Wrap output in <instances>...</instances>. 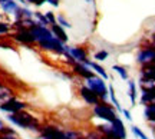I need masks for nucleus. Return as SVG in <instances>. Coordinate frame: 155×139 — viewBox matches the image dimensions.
Here are the masks:
<instances>
[{"label":"nucleus","mask_w":155,"mask_h":139,"mask_svg":"<svg viewBox=\"0 0 155 139\" xmlns=\"http://www.w3.org/2000/svg\"><path fill=\"white\" fill-rule=\"evenodd\" d=\"M86 66L88 67H91L92 70H94L98 76H101L102 79H108L109 76H108V73H106V70H105V67L104 66H101L99 63H96V62H92V60H89L88 63H86Z\"/></svg>","instance_id":"dca6fc26"},{"label":"nucleus","mask_w":155,"mask_h":139,"mask_svg":"<svg viewBox=\"0 0 155 139\" xmlns=\"http://www.w3.org/2000/svg\"><path fill=\"white\" fill-rule=\"evenodd\" d=\"M108 56H109V53L106 52V50H99V52H96L94 56V59L96 62H102V60H106L108 59Z\"/></svg>","instance_id":"393cba45"},{"label":"nucleus","mask_w":155,"mask_h":139,"mask_svg":"<svg viewBox=\"0 0 155 139\" xmlns=\"http://www.w3.org/2000/svg\"><path fill=\"white\" fill-rule=\"evenodd\" d=\"M72 72L75 73V75H78V76H81V78H83L85 80L89 78H94L95 76V72L91 69V67H88L86 65H83V63H75L72 66Z\"/></svg>","instance_id":"9b49d317"},{"label":"nucleus","mask_w":155,"mask_h":139,"mask_svg":"<svg viewBox=\"0 0 155 139\" xmlns=\"http://www.w3.org/2000/svg\"><path fill=\"white\" fill-rule=\"evenodd\" d=\"M108 93H109V98H111L112 105H114L116 109H118V112H122V108L119 106V102H118V99H116L115 89H114V86H112V85H109V86H108Z\"/></svg>","instance_id":"aec40b11"},{"label":"nucleus","mask_w":155,"mask_h":139,"mask_svg":"<svg viewBox=\"0 0 155 139\" xmlns=\"http://www.w3.org/2000/svg\"><path fill=\"white\" fill-rule=\"evenodd\" d=\"M86 86L98 95V98H99L101 102H106V100H108L109 93H108V86H106V83H105V79H102L101 76L95 75L94 78L86 79Z\"/></svg>","instance_id":"f03ea898"},{"label":"nucleus","mask_w":155,"mask_h":139,"mask_svg":"<svg viewBox=\"0 0 155 139\" xmlns=\"http://www.w3.org/2000/svg\"><path fill=\"white\" fill-rule=\"evenodd\" d=\"M112 69H114V70H115V72L118 73V75H119V76H121V78L124 79V80H128V79H129V75H128L127 69H125V67H124V66H119V65H115V66L112 67Z\"/></svg>","instance_id":"5701e85b"},{"label":"nucleus","mask_w":155,"mask_h":139,"mask_svg":"<svg viewBox=\"0 0 155 139\" xmlns=\"http://www.w3.org/2000/svg\"><path fill=\"white\" fill-rule=\"evenodd\" d=\"M17 7H19V5L15 0H0V9L5 15H15Z\"/></svg>","instance_id":"4468645a"},{"label":"nucleus","mask_w":155,"mask_h":139,"mask_svg":"<svg viewBox=\"0 0 155 139\" xmlns=\"http://www.w3.org/2000/svg\"><path fill=\"white\" fill-rule=\"evenodd\" d=\"M142 95H141V105H151L155 103V88L152 89H141Z\"/></svg>","instance_id":"2eb2a0df"},{"label":"nucleus","mask_w":155,"mask_h":139,"mask_svg":"<svg viewBox=\"0 0 155 139\" xmlns=\"http://www.w3.org/2000/svg\"><path fill=\"white\" fill-rule=\"evenodd\" d=\"M46 3H49L53 7H59V0H46Z\"/></svg>","instance_id":"473e14b6"},{"label":"nucleus","mask_w":155,"mask_h":139,"mask_svg":"<svg viewBox=\"0 0 155 139\" xmlns=\"http://www.w3.org/2000/svg\"><path fill=\"white\" fill-rule=\"evenodd\" d=\"M79 93H81V96L83 98V100L88 103V105H98L101 100H99V98H98V95L95 93L92 89H89L88 86L85 85V86H82L81 89H79Z\"/></svg>","instance_id":"9d476101"},{"label":"nucleus","mask_w":155,"mask_h":139,"mask_svg":"<svg viewBox=\"0 0 155 139\" xmlns=\"http://www.w3.org/2000/svg\"><path fill=\"white\" fill-rule=\"evenodd\" d=\"M39 47L42 50H48V52H55V53H59V55H63L66 53L65 50V45L66 43H62L61 40L58 37H52V39H48V40H42V42H38Z\"/></svg>","instance_id":"20e7f679"},{"label":"nucleus","mask_w":155,"mask_h":139,"mask_svg":"<svg viewBox=\"0 0 155 139\" xmlns=\"http://www.w3.org/2000/svg\"><path fill=\"white\" fill-rule=\"evenodd\" d=\"M13 39L16 42H19V43H22V45H28V46L36 43L33 34L30 33L29 29H19V30H16L13 33Z\"/></svg>","instance_id":"6e6552de"},{"label":"nucleus","mask_w":155,"mask_h":139,"mask_svg":"<svg viewBox=\"0 0 155 139\" xmlns=\"http://www.w3.org/2000/svg\"><path fill=\"white\" fill-rule=\"evenodd\" d=\"M121 113H124V116L127 118L128 121H131V119H132V116H131V112L129 111H127V109H122V112Z\"/></svg>","instance_id":"2f4dec72"},{"label":"nucleus","mask_w":155,"mask_h":139,"mask_svg":"<svg viewBox=\"0 0 155 139\" xmlns=\"http://www.w3.org/2000/svg\"><path fill=\"white\" fill-rule=\"evenodd\" d=\"M155 59V49L151 46V47H144L138 52V56H137V62L141 63V65H147V63H151V62Z\"/></svg>","instance_id":"1a4fd4ad"},{"label":"nucleus","mask_w":155,"mask_h":139,"mask_svg":"<svg viewBox=\"0 0 155 139\" xmlns=\"http://www.w3.org/2000/svg\"><path fill=\"white\" fill-rule=\"evenodd\" d=\"M12 24L7 22H0V34H7L10 32Z\"/></svg>","instance_id":"bb28decb"},{"label":"nucleus","mask_w":155,"mask_h":139,"mask_svg":"<svg viewBox=\"0 0 155 139\" xmlns=\"http://www.w3.org/2000/svg\"><path fill=\"white\" fill-rule=\"evenodd\" d=\"M131 131H132V134L135 135L137 138H139V139H148V136H147V135H145L144 132L138 128V126H135V125H132V126H131Z\"/></svg>","instance_id":"a878e982"},{"label":"nucleus","mask_w":155,"mask_h":139,"mask_svg":"<svg viewBox=\"0 0 155 139\" xmlns=\"http://www.w3.org/2000/svg\"><path fill=\"white\" fill-rule=\"evenodd\" d=\"M26 2H28L29 5H32V3H33V0H26Z\"/></svg>","instance_id":"c9c22d12"},{"label":"nucleus","mask_w":155,"mask_h":139,"mask_svg":"<svg viewBox=\"0 0 155 139\" xmlns=\"http://www.w3.org/2000/svg\"><path fill=\"white\" fill-rule=\"evenodd\" d=\"M45 3H46V0H33V3H32V5H35L36 7H42Z\"/></svg>","instance_id":"7c9ffc66"},{"label":"nucleus","mask_w":155,"mask_h":139,"mask_svg":"<svg viewBox=\"0 0 155 139\" xmlns=\"http://www.w3.org/2000/svg\"><path fill=\"white\" fill-rule=\"evenodd\" d=\"M13 95H15L13 89H10L9 86H5V85H0V103L7 102L9 99L15 98Z\"/></svg>","instance_id":"a211bd4d"},{"label":"nucleus","mask_w":155,"mask_h":139,"mask_svg":"<svg viewBox=\"0 0 155 139\" xmlns=\"http://www.w3.org/2000/svg\"><path fill=\"white\" fill-rule=\"evenodd\" d=\"M7 121L12 122L13 125H16L22 129H29V131H36L40 132V122L35 116H32L30 113H26L25 111L17 112V113H9L7 115Z\"/></svg>","instance_id":"f257e3e1"},{"label":"nucleus","mask_w":155,"mask_h":139,"mask_svg":"<svg viewBox=\"0 0 155 139\" xmlns=\"http://www.w3.org/2000/svg\"><path fill=\"white\" fill-rule=\"evenodd\" d=\"M102 139H111V138H106V136H102Z\"/></svg>","instance_id":"4c0bfd02"},{"label":"nucleus","mask_w":155,"mask_h":139,"mask_svg":"<svg viewBox=\"0 0 155 139\" xmlns=\"http://www.w3.org/2000/svg\"><path fill=\"white\" fill-rule=\"evenodd\" d=\"M128 86H129V99L132 102V106L135 105L137 102V86H135V82L134 80H128Z\"/></svg>","instance_id":"412c9836"},{"label":"nucleus","mask_w":155,"mask_h":139,"mask_svg":"<svg viewBox=\"0 0 155 139\" xmlns=\"http://www.w3.org/2000/svg\"><path fill=\"white\" fill-rule=\"evenodd\" d=\"M29 30H30V33L33 34L36 43H38V42H42V40H48V39H52V37H53V33H52L50 27L42 26V24H39V23L36 26H33L32 29H29Z\"/></svg>","instance_id":"423d86ee"},{"label":"nucleus","mask_w":155,"mask_h":139,"mask_svg":"<svg viewBox=\"0 0 155 139\" xmlns=\"http://www.w3.org/2000/svg\"><path fill=\"white\" fill-rule=\"evenodd\" d=\"M65 50H66L69 55L72 56L73 59L78 62V63H83V65H86L89 62L88 59V53H86V50L82 49V47H78V46H68L65 45Z\"/></svg>","instance_id":"0eeeda50"},{"label":"nucleus","mask_w":155,"mask_h":139,"mask_svg":"<svg viewBox=\"0 0 155 139\" xmlns=\"http://www.w3.org/2000/svg\"><path fill=\"white\" fill-rule=\"evenodd\" d=\"M86 139H102V135L99 132H91L86 135Z\"/></svg>","instance_id":"c756f323"},{"label":"nucleus","mask_w":155,"mask_h":139,"mask_svg":"<svg viewBox=\"0 0 155 139\" xmlns=\"http://www.w3.org/2000/svg\"><path fill=\"white\" fill-rule=\"evenodd\" d=\"M154 125H155V123H154ZM154 129H155V126H154Z\"/></svg>","instance_id":"ea45409f"},{"label":"nucleus","mask_w":155,"mask_h":139,"mask_svg":"<svg viewBox=\"0 0 155 139\" xmlns=\"http://www.w3.org/2000/svg\"><path fill=\"white\" fill-rule=\"evenodd\" d=\"M111 128L118 136V139H127V129H125V125L119 118H116L114 122H111Z\"/></svg>","instance_id":"f8f14e48"},{"label":"nucleus","mask_w":155,"mask_h":139,"mask_svg":"<svg viewBox=\"0 0 155 139\" xmlns=\"http://www.w3.org/2000/svg\"><path fill=\"white\" fill-rule=\"evenodd\" d=\"M56 23H58V24H61L62 27H65V29H71V27H72V24L69 23V20H68L63 15H58V17H56Z\"/></svg>","instance_id":"b1692460"},{"label":"nucleus","mask_w":155,"mask_h":139,"mask_svg":"<svg viewBox=\"0 0 155 139\" xmlns=\"http://www.w3.org/2000/svg\"><path fill=\"white\" fill-rule=\"evenodd\" d=\"M33 19L39 24H42V26H49V22H48V19L45 16V13H40V11H33Z\"/></svg>","instance_id":"4be33fe9"},{"label":"nucleus","mask_w":155,"mask_h":139,"mask_svg":"<svg viewBox=\"0 0 155 139\" xmlns=\"http://www.w3.org/2000/svg\"><path fill=\"white\" fill-rule=\"evenodd\" d=\"M50 30H52L53 36L58 37L62 43H68L69 37H68V33L65 32V27H62L61 24H58V23H56V24H50Z\"/></svg>","instance_id":"ddd939ff"},{"label":"nucleus","mask_w":155,"mask_h":139,"mask_svg":"<svg viewBox=\"0 0 155 139\" xmlns=\"http://www.w3.org/2000/svg\"><path fill=\"white\" fill-rule=\"evenodd\" d=\"M144 116H145V119H147L148 122L155 123V103H151V105L145 106Z\"/></svg>","instance_id":"6ab92c4d"},{"label":"nucleus","mask_w":155,"mask_h":139,"mask_svg":"<svg viewBox=\"0 0 155 139\" xmlns=\"http://www.w3.org/2000/svg\"><path fill=\"white\" fill-rule=\"evenodd\" d=\"M15 2H16L17 5H19V3H20V5H23V6H28V5H29L26 0H15Z\"/></svg>","instance_id":"72a5a7b5"},{"label":"nucleus","mask_w":155,"mask_h":139,"mask_svg":"<svg viewBox=\"0 0 155 139\" xmlns=\"http://www.w3.org/2000/svg\"><path fill=\"white\" fill-rule=\"evenodd\" d=\"M141 76L148 78V79H154L155 80V65L154 63L142 65V67H141Z\"/></svg>","instance_id":"f3484780"},{"label":"nucleus","mask_w":155,"mask_h":139,"mask_svg":"<svg viewBox=\"0 0 155 139\" xmlns=\"http://www.w3.org/2000/svg\"><path fill=\"white\" fill-rule=\"evenodd\" d=\"M0 85H3V83H2V80H0Z\"/></svg>","instance_id":"58836bf2"},{"label":"nucleus","mask_w":155,"mask_h":139,"mask_svg":"<svg viewBox=\"0 0 155 139\" xmlns=\"http://www.w3.org/2000/svg\"><path fill=\"white\" fill-rule=\"evenodd\" d=\"M3 126H5V123H3V121H2V119H0V131H2V129H3Z\"/></svg>","instance_id":"f704fd0d"},{"label":"nucleus","mask_w":155,"mask_h":139,"mask_svg":"<svg viewBox=\"0 0 155 139\" xmlns=\"http://www.w3.org/2000/svg\"><path fill=\"white\" fill-rule=\"evenodd\" d=\"M86 2H88V3H92V2H94V0H86Z\"/></svg>","instance_id":"e433bc0d"},{"label":"nucleus","mask_w":155,"mask_h":139,"mask_svg":"<svg viewBox=\"0 0 155 139\" xmlns=\"http://www.w3.org/2000/svg\"><path fill=\"white\" fill-rule=\"evenodd\" d=\"M65 134L69 139H81L82 138V135L81 132H78V131H65Z\"/></svg>","instance_id":"cd10ccee"},{"label":"nucleus","mask_w":155,"mask_h":139,"mask_svg":"<svg viewBox=\"0 0 155 139\" xmlns=\"http://www.w3.org/2000/svg\"><path fill=\"white\" fill-rule=\"evenodd\" d=\"M28 108V105L22 102V100L16 99V98H12L7 102L0 103V111L6 112V113H17V112H22Z\"/></svg>","instance_id":"39448f33"},{"label":"nucleus","mask_w":155,"mask_h":139,"mask_svg":"<svg viewBox=\"0 0 155 139\" xmlns=\"http://www.w3.org/2000/svg\"><path fill=\"white\" fill-rule=\"evenodd\" d=\"M45 16L49 22V26L50 24H56V16L53 15V11H45Z\"/></svg>","instance_id":"c85d7f7f"},{"label":"nucleus","mask_w":155,"mask_h":139,"mask_svg":"<svg viewBox=\"0 0 155 139\" xmlns=\"http://www.w3.org/2000/svg\"><path fill=\"white\" fill-rule=\"evenodd\" d=\"M94 115L99 119H104L106 122H114L116 118H118V113H116L115 108L112 105H109L108 102H99L98 105L94 106Z\"/></svg>","instance_id":"7ed1b4c3"}]
</instances>
